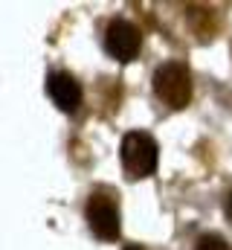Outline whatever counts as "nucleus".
<instances>
[{"mask_svg": "<svg viewBox=\"0 0 232 250\" xmlns=\"http://www.w3.org/2000/svg\"><path fill=\"white\" fill-rule=\"evenodd\" d=\"M84 218H87V227H90V233L96 239H102V242L119 239L122 221H119V207H116V198L111 189H96L87 198Z\"/></svg>", "mask_w": 232, "mask_h": 250, "instance_id": "3", "label": "nucleus"}, {"mask_svg": "<svg viewBox=\"0 0 232 250\" xmlns=\"http://www.w3.org/2000/svg\"><path fill=\"white\" fill-rule=\"evenodd\" d=\"M47 93L64 114H73L81 105V84H78L76 76H70L64 70H53L47 76Z\"/></svg>", "mask_w": 232, "mask_h": 250, "instance_id": "5", "label": "nucleus"}, {"mask_svg": "<svg viewBox=\"0 0 232 250\" xmlns=\"http://www.w3.org/2000/svg\"><path fill=\"white\" fill-rule=\"evenodd\" d=\"M224 212H227V218L232 221V189H230V195H227V201H224Z\"/></svg>", "mask_w": 232, "mask_h": 250, "instance_id": "7", "label": "nucleus"}, {"mask_svg": "<svg viewBox=\"0 0 232 250\" xmlns=\"http://www.w3.org/2000/svg\"><path fill=\"white\" fill-rule=\"evenodd\" d=\"M119 157H122V166H125L128 178H148L157 169L160 148H157V140L151 134H145V131H128L122 137Z\"/></svg>", "mask_w": 232, "mask_h": 250, "instance_id": "1", "label": "nucleus"}, {"mask_svg": "<svg viewBox=\"0 0 232 250\" xmlns=\"http://www.w3.org/2000/svg\"><path fill=\"white\" fill-rule=\"evenodd\" d=\"M125 250H145V248H139V245H128Z\"/></svg>", "mask_w": 232, "mask_h": 250, "instance_id": "8", "label": "nucleus"}, {"mask_svg": "<svg viewBox=\"0 0 232 250\" xmlns=\"http://www.w3.org/2000/svg\"><path fill=\"white\" fill-rule=\"evenodd\" d=\"M194 250H232V248L224 236H218V233H203V236L194 239Z\"/></svg>", "mask_w": 232, "mask_h": 250, "instance_id": "6", "label": "nucleus"}, {"mask_svg": "<svg viewBox=\"0 0 232 250\" xmlns=\"http://www.w3.org/2000/svg\"><path fill=\"white\" fill-rule=\"evenodd\" d=\"M151 84H154L157 99H160L163 105L174 108V111H180V108H186V105L192 102V76H189L186 64H180V62L160 64V67L154 70Z\"/></svg>", "mask_w": 232, "mask_h": 250, "instance_id": "2", "label": "nucleus"}, {"mask_svg": "<svg viewBox=\"0 0 232 250\" xmlns=\"http://www.w3.org/2000/svg\"><path fill=\"white\" fill-rule=\"evenodd\" d=\"M139 47H142V35L139 29L125 21V18H116L108 23L105 29V50L114 56L116 62H134L139 56Z\"/></svg>", "mask_w": 232, "mask_h": 250, "instance_id": "4", "label": "nucleus"}]
</instances>
